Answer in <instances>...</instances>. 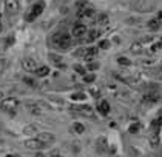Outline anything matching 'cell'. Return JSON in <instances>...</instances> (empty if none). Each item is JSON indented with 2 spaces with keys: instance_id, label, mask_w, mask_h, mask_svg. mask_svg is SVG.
I'll use <instances>...</instances> for the list:
<instances>
[{
  "instance_id": "cell-38",
  "label": "cell",
  "mask_w": 162,
  "mask_h": 157,
  "mask_svg": "<svg viewBox=\"0 0 162 157\" xmlns=\"http://www.w3.org/2000/svg\"><path fill=\"white\" fill-rule=\"evenodd\" d=\"M157 79H159V80H162V71H161L159 74H157Z\"/></svg>"
},
{
  "instance_id": "cell-22",
  "label": "cell",
  "mask_w": 162,
  "mask_h": 157,
  "mask_svg": "<svg viewBox=\"0 0 162 157\" xmlns=\"http://www.w3.org/2000/svg\"><path fill=\"white\" fill-rule=\"evenodd\" d=\"M85 94L83 92H74L73 96H71V99H73V100H85Z\"/></svg>"
},
{
  "instance_id": "cell-2",
  "label": "cell",
  "mask_w": 162,
  "mask_h": 157,
  "mask_svg": "<svg viewBox=\"0 0 162 157\" xmlns=\"http://www.w3.org/2000/svg\"><path fill=\"white\" fill-rule=\"evenodd\" d=\"M19 100H17L16 97H8L5 99V100L2 102V105H0V108H2V111H8V113H11V111H14L19 108Z\"/></svg>"
},
{
  "instance_id": "cell-28",
  "label": "cell",
  "mask_w": 162,
  "mask_h": 157,
  "mask_svg": "<svg viewBox=\"0 0 162 157\" xmlns=\"http://www.w3.org/2000/svg\"><path fill=\"white\" fill-rule=\"evenodd\" d=\"M97 51H99V49H97L96 46H93V48H88V49H87V56H93V57H94V56L97 54Z\"/></svg>"
},
{
  "instance_id": "cell-44",
  "label": "cell",
  "mask_w": 162,
  "mask_h": 157,
  "mask_svg": "<svg viewBox=\"0 0 162 157\" xmlns=\"http://www.w3.org/2000/svg\"><path fill=\"white\" fill-rule=\"evenodd\" d=\"M161 43H162V40H161Z\"/></svg>"
},
{
  "instance_id": "cell-20",
  "label": "cell",
  "mask_w": 162,
  "mask_h": 157,
  "mask_svg": "<svg viewBox=\"0 0 162 157\" xmlns=\"http://www.w3.org/2000/svg\"><path fill=\"white\" fill-rule=\"evenodd\" d=\"M76 8H79V10H87V8H91V6H90V3L87 0H79V2L76 3Z\"/></svg>"
},
{
  "instance_id": "cell-14",
  "label": "cell",
  "mask_w": 162,
  "mask_h": 157,
  "mask_svg": "<svg viewBox=\"0 0 162 157\" xmlns=\"http://www.w3.org/2000/svg\"><path fill=\"white\" fill-rule=\"evenodd\" d=\"M49 59H51V62H53V63L57 66V68H60V69H65V68H66V65L64 63V62H62V59H60V57L51 56V57H49Z\"/></svg>"
},
{
  "instance_id": "cell-12",
  "label": "cell",
  "mask_w": 162,
  "mask_h": 157,
  "mask_svg": "<svg viewBox=\"0 0 162 157\" xmlns=\"http://www.w3.org/2000/svg\"><path fill=\"white\" fill-rule=\"evenodd\" d=\"M100 34H102V33H100L99 29H91L90 33H87V40H88V42H94L96 39L100 37Z\"/></svg>"
},
{
  "instance_id": "cell-33",
  "label": "cell",
  "mask_w": 162,
  "mask_h": 157,
  "mask_svg": "<svg viewBox=\"0 0 162 157\" xmlns=\"http://www.w3.org/2000/svg\"><path fill=\"white\" fill-rule=\"evenodd\" d=\"M34 131H36L34 126H26V128H25V133H28V134H29V133H34Z\"/></svg>"
},
{
  "instance_id": "cell-25",
  "label": "cell",
  "mask_w": 162,
  "mask_h": 157,
  "mask_svg": "<svg viewBox=\"0 0 162 157\" xmlns=\"http://www.w3.org/2000/svg\"><path fill=\"white\" fill-rule=\"evenodd\" d=\"M139 129H141V125L139 123H133V125H130V133L131 134H136Z\"/></svg>"
},
{
  "instance_id": "cell-17",
  "label": "cell",
  "mask_w": 162,
  "mask_h": 157,
  "mask_svg": "<svg viewBox=\"0 0 162 157\" xmlns=\"http://www.w3.org/2000/svg\"><path fill=\"white\" fill-rule=\"evenodd\" d=\"M148 28H150L151 31L159 29V20H157V19H151L150 22H148Z\"/></svg>"
},
{
  "instance_id": "cell-29",
  "label": "cell",
  "mask_w": 162,
  "mask_h": 157,
  "mask_svg": "<svg viewBox=\"0 0 162 157\" xmlns=\"http://www.w3.org/2000/svg\"><path fill=\"white\" fill-rule=\"evenodd\" d=\"M99 48H102V49H108V48H110V42H108V40H102V42L99 43Z\"/></svg>"
},
{
  "instance_id": "cell-27",
  "label": "cell",
  "mask_w": 162,
  "mask_h": 157,
  "mask_svg": "<svg viewBox=\"0 0 162 157\" xmlns=\"http://www.w3.org/2000/svg\"><path fill=\"white\" fill-rule=\"evenodd\" d=\"M74 69H76V73H77V74H82V75L87 74L85 68H83V66H80V65H74Z\"/></svg>"
},
{
  "instance_id": "cell-40",
  "label": "cell",
  "mask_w": 162,
  "mask_h": 157,
  "mask_svg": "<svg viewBox=\"0 0 162 157\" xmlns=\"http://www.w3.org/2000/svg\"><path fill=\"white\" fill-rule=\"evenodd\" d=\"M6 157H17V156H12V154H10V156H6Z\"/></svg>"
},
{
  "instance_id": "cell-24",
  "label": "cell",
  "mask_w": 162,
  "mask_h": 157,
  "mask_svg": "<svg viewBox=\"0 0 162 157\" xmlns=\"http://www.w3.org/2000/svg\"><path fill=\"white\" fill-rule=\"evenodd\" d=\"M83 80H85L87 83H91V82H94V80H96V75H94V74H85V75H83Z\"/></svg>"
},
{
  "instance_id": "cell-18",
  "label": "cell",
  "mask_w": 162,
  "mask_h": 157,
  "mask_svg": "<svg viewBox=\"0 0 162 157\" xmlns=\"http://www.w3.org/2000/svg\"><path fill=\"white\" fill-rule=\"evenodd\" d=\"M96 19H97L96 22H97L99 25H107V23H108V16H107V14H99Z\"/></svg>"
},
{
  "instance_id": "cell-45",
  "label": "cell",
  "mask_w": 162,
  "mask_h": 157,
  "mask_svg": "<svg viewBox=\"0 0 162 157\" xmlns=\"http://www.w3.org/2000/svg\"><path fill=\"white\" fill-rule=\"evenodd\" d=\"M147 157H148V156H147Z\"/></svg>"
},
{
  "instance_id": "cell-6",
  "label": "cell",
  "mask_w": 162,
  "mask_h": 157,
  "mask_svg": "<svg viewBox=\"0 0 162 157\" xmlns=\"http://www.w3.org/2000/svg\"><path fill=\"white\" fill-rule=\"evenodd\" d=\"M76 113L85 116V117H94V111L90 105H80V106H74L73 108Z\"/></svg>"
},
{
  "instance_id": "cell-11",
  "label": "cell",
  "mask_w": 162,
  "mask_h": 157,
  "mask_svg": "<svg viewBox=\"0 0 162 157\" xmlns=\"http://www.w3.org/2000/svg\"><path fill=\"white\" fill-rule=\"evenodd\" d=\"M99 113L107 116L108 113H110V103H108L107 100H102L100 103H99Z\"/></svg>"
},
{
  "instance_id": "cell-36",
  "label": "cell",
  "mask_w": 162,
  "mask_h": 157,
  "mask_svg": "<svg viewBox=\"0 0 162 157\" xmlns=\"http://www.w3.org/2000/svg\"><path fill=\"white\" fill-rule=\"evenodd\" d=\"M161 19H162V11L157 12V20H161Z\"/></svg>"
},
{
  "instance_id": "cell-5",
  "label": "cell",
  "mask_w": 162,
  "mask_h": 157,
  "mask_svg": "<svg viewBox=\"0 0 162 157\" xmlns=\"http://www.w3.org/2000/svg\"><path fill=\"white\" fill-rule=\"evenodd\" d=\"M22 68H23L25 71H36L39 68V65H37V62H36L33 57H25L23 60H22Z\"/></svg>"
},
{
  "instance_id": "cell-42",
  "label": "cell",
  "mask_w": 162,
  "mask_h": 157,
  "mask_svg": "<svg viewBox=\"0 0 162 157\" xmlns=\"http://www.w3.org/2000/svg\"><path fill=\"white\" fill-rule=\"evenodd\" d=\"M54 157H60V156H54Z\"/></svg>"
},
{
  "instance_id": "cell-9",
  "label": "cell",
  "mask_w": 162,
  "mask_h": 157,
  "mask_svg": "<svg viewBox=\"0 0 162 157\" xmlns=\"http://www.w3.org/2000/svg\"><path fill=\"white\" fill-rule=\"evenodd\" d=\"M25 146L28 148V150H42V148L45 146V143H42L39 140V139H29V140L25 142Z\"/></svg>"
},
{
  "instance_id": "cell-34",
  "label": "cell",
  "mask_w": 162,
  "mask_h": 157,
  "mask_svg": "<svg viewBox=\"0 0 162 157\" xmlns=\"http://www.w3.org/2000/svg\"><path fill=\"white\" fill-rule=\"evenodd\" d=\"M88 68H90V69H97V68H99V63H90Z\"/></svg>"
},
{
  "instance_id": "cell-8",
  "label": "cell",
  "mask_w": 162,
  "mask_h": 157,
  "mask_svg": "<svg viewBox=\"0 0 162 157\" xmlns=\"http://www.w3.org/2000/svg\"><path fill=\"white\" fill-rule=\"evenodd\" d=\"M87 33H88V29H87V26H85L83 23L74 25V28H73V35H74V37L82 39L83 35H87Z\"/></svg>"
},
{
  "instance_id": "cell-32",
  "label": "cell",
  "mask_w": 162,
  "mask_h": 157,
  "mask_svg": "<svg viewBox=\"0 0 162 157\" xmlns=\"http://www.w3.org/2000/svg\"><path fill=\"white\" fill-rule=\"evenodd\" d=\"M154 126H156V129L159 128V126H162V117H159V119H157L156 122H154Z\"/></svg>"
},
{
  "instance_id": "cell-19",
  "label": "cell",
  "mask_w": 162,
  "mask_h": 157,
  "mask_svg": "<svg viewBox=\"0 0 162 157\" xmlns=\"http://www.w3.org/2000/svg\"><path fill=\"white\" fill-rule=\"evenodd\" d=\"M131 52H134V54H139V52H142V45L139 43V42H136V43H133L131 45Z\"/></svg>"
},
{
  "instance_id": "cell-1",
  "label": "cell",
  "mask_w": 162,
  "mask_h": 157,
  "mask_svg": "<svg viewBox=\"0 0 162 157\" xmlns=\"http://www.w3.org/2000/svg\"><path fill=\"white\" fill-rule=\"evenodd\" d=\"M53 42L56 46H59L62 49H66V48H70L71 46V37L68 34H54V37H53Z\"/></svg>"
},
{
  "instance_id": "cell-35",
  "label": "cell",
  "mask_w": 162,
  "mask_h": 157,
  "mask_svg": "<svg viewBox=\"0 0 162 157\" xmlns=\"http://www.w3.org/2000/svg\"><path fill=\"white\" fill-rule=\"evenodd\" d=\"M150 40H151V37H144V39H142V43H145V42H150Z\"/></svg>"
},
{
  "instance_id": "cell-16",
  "label": "cell",
  "mask_w": 162,
  "mask_h": 157,
  "mask_svg": "<svg viewBox=\"0 0 162 157\" xmlns=\"http://www.w3.org/2000/svg\"><path fill=\"white\" fill-rule=\"evenodd\" d=\"M73 131H74V133H77V134H82V133L85 131V126H83L82 123L76 122V123H73Z\"/></svg>"
},
{
  "instance_id": "cell-4",
  "label": "cell",
  "mask_w": 162,
  "mask_h": 157,
  "mask_svg": "<svg viewBox=\"0 0 162 157\" xmlns=\"http://www.w3.org/2000/svg\"><path fill=\"white\" fill-rule=\"evenodd\" d=\"M77 19L83 22H90L94 19V10L93 8H87V10H79L77 11Z\"/></svg>"
},
{
  "instance_id": "cell-30",
  "label": "cell",
  "mask_w": 162,
  "mask_h": 157,
  "mask_svg": "<svg viewBox=\"0 0 162 157\" xmlns=\"http://www.w3.org/2000/svg\"><path fill=\"white\" fill-rule=\"evenodd\" d=\"M161 48H162V43H161V42H159V43H154V45L151 46V51H159Z\"/></svg>"
},
{
  "instance_id": "cell-43",
  "label": "cell",
  "mask_w": 162,
  "mask_h": 157,
  "mask_svg": "<svg viewBox=\"0 0 162 157\" xmlns=\"http://www.w3.org/2000/svg\"><path fill=\"white\" fill-rule=\"evenodd\" d=\"M0 17H2V14H0Z\"/></svg>"
},
{
  "instance_id": "cell-26",
  "label": "cell",
  "mask_w": 162,
  "mask_h": 157,
  "mask_svg": "<svg viewBox=\"0 0 162 157\" xmlns=\"http://www.w3.org/2000/svg\"><path fill=\"white\" fill-rule=\"evenodd\" d=\"M150 142H151V146H157V145H159V137H157V134H153L151 139H150Z\"/></svg>"
},
{
  "instance_id": "cell-39",
  "label": "cell",
  "mask_w": 162,
  "mask_h": 157,
  "mask_svg": "<svg viewBox=\"0 0 162 157\" xmlns=\"http://www.w3.org/2000/svg\"><path fill=\"white\" fill-rule=\"evenodd\" d=\"M2 97H3V92H2V91H0V99H2Z\"/></svg>"
},
{
  "instance_id": "cell-13",
  "label": "cell",
  "mask_w": 162,
  "mask_h": 157,
  "mask_svg": "<svg viewBox=\"0 0 162 157\" xmlns=\"http://www.w3.org/2000/svg\"><path fill=\"white\" fill-rule=\"evenodd\" d=\"M34 73H36L37 77H46V75L49 74V68H48V66H39Z\"/></svg>"
},
{
  "instance_id": "cell-10",
  "label": "cell",
  "mask_w": 162,
  "mask_h": 157,
  "mask_svg": "<svg viewBox=\"0 0 162 157\" xmlns=\"http://www.w3.org/2000/svg\"><path fill=\"white\" fill-rule=\"evenodd\" d=\"M37 139L42 143H45V145H49V143L54 142V139H56V137H54L51 133H40L39 136H37Z\"/></svg>"
},
{
  "instance_id": "cell-41",
  "label": "cell",
  "mask_w": 162,
  "mask_h": 157,
  "mask_svg": "<svg viewBox=\"0 0 162 157\" xmlns=\"http://www.w3.org/2000/svg\"><path fill=\"white\" fill-rule=\"evenodd\" d=\"M0 33H2V23H0Z\"/></svg>"
},
{
  "instance_id": "cell-21",
  "label": "cell",
  "mask_w": 162,
  "mask_h": 157,
  "mask_svg": "<svg viewBox=\"0 0 162 157\" xmlns=\"http://www.w3.org/2000/svg\"><path fill=\"white\" fill-rule=\"evenodd\" d=\"M118 63L122 65V66H130V65H131V60L127 59V57H119V59H118Z\"/></svg>"
},
{
  "instance_id": "cell-15",
  "label": "cell",
  "mask_w": 162,
  "mask_h": 157,
  "mask_svg": "<svg viewBox=\"0 0 162 157\" xmlns=\"http://www.w3.org/2000/svg\"><path fill=\"white\" fill-rule=\"evenodd\" d=\"M142 100L147 102V103H154V102H157V96H156L154 92H148V94H145V96H144Z\"/></svg>"
},
{
  "instance_id": "cell-3",
  "label": "cell",
  "mask_w": 162,
  "mask_h": 157,
  "mask_svg": "<svg viewBox=\"0 0 162 157\" xmlns=\"http://www.w3.org/2000/svg\"><path fill=\"white\" fill-rule=\"evenodd\" d=\"M43 8H45V3H43V2H37V3L33 6L31 12L26 16V20H28V22H33L34 19H37V17L43 12Z\"/></svg>"
},
{
  "instance_id": "cell-7",
  "label": "cell",
  "mask_w": 162,
  "mask_h": 157,
  "mask_svg": "<svg viewBox=\"0 0 162 157\" xmlns=\"http://www.w3.org/2000/svg\"><path fill=\"white\" fill-rule=\"evenodd\" d=\"M5 10L8 14H17L19 12V0H5Z\"/></svg>"
},
{
  "instance_id": "cell-23",
  "label": "cell",
  "mask_w": 162,
  "mask_h": 157,
  "mask_svg": "<svg viewBox=\"0 0 162 157\" xmlns=\"http://www.w3.org/2000/svg\"><path fill=\"white\" fill-rule=\"evenodd\" d=\"M28 109H29L33 114H42V109H39L36 105H31V103H28Z\"/></svg>"
},
{
  "instance_id": "cell-31",
  "label": "cell",
  "mask_w": 162,
  "mask_h": 157,
  "mask_svg": "<svg viewBox=\"0 0 162 157\" xmlns=\"http://www.w3.org/2000/svg\"><path fill=\"white\" fill-rule=\"evenodd\" d=\"M25 83L29 85V86H34V85H36V82H34L33 79H29V77H25Z\"/></svg>"
},
{
  "instance_id": "cell-37",
  "label": "cell",
  "mask_w": 162,
  "mask_h": 157,
  "mask_svg": "<svg viewBox=\"0 0 162 157\" xmlns=\"http://www.w3.org/2000/svg\"><path fill=\"white\" fill-rule=\"evenodd\" d=\"M34 157H45V156H43V154H42V152H37V154H36V156H34Z\"/></svg>"
}]
</instances>
